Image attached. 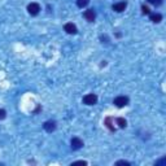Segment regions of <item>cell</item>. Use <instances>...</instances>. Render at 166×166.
<instances>
[{
	"mask_svg": "<svg viewBox=\"0 0 166 166\" xmlns=\"http://www.w3.org/2000/svg\"><path fill=\"white\" fill-rule=\"evenodd\" d=\"M128 101L130 100H128L127 96H118V97H115L113 100V104L117 108H123V106H126L128 104Z\"/></svg>",
	"mask_w": 166,
	"mask_h": 166,
	"instance_id": "6da1fadb",
	"label": "cell"
},
{
	"mask_svg": "<svg viewBox=\"0 0 166 166\" xmlns=\"http://www.w3.org/2000/svg\"><path fill=\"white\" fill-rule=\"evenodd\" d=\"M27 12H29V14H31V16H37L40 12V5L38 3H30L27 5Z\"/></svg>",
	"mask_w": 166,
	"mask_h": 166,
	"instance_id": "7a4b0ae2",
	"label": "cell"
},
{
	"mask_svg": "<svg viewBox=\"0 0 166 166\" xmlns=\"http://www.w3.org/2000/svg\"><path fill=\"white\" fill-rule=\"evenodd\" d=\"M83 103L86 105H95L97 103V96L95 93H88V95H86L83 97Z\"/></svg>",
	"mask_w": 166,
	"mask_h": 166,
	"instance_id": "3957f363",
	"label": "cell"
},
{
	"mask_svg": "<svg viewBox=\"0 0 166 166\" xmlns=\"http://www.w3.org/2000/svg\"><path fill=\"white\" fill-rule=\"evenodd\" d=\"M83 146H84V144H83V140H82V139H79V138H71V140H70V147H71V149H73V150L81 149Z\"/></svg>",
	"mask_w": 166,
	"mask_h": 166,
	"instance_id": "277c9868",
	"label": "cell"
},
{
	"mask_svg": "<svg viewBox=\"0 0 166 166\" xmlns=\"http://www.w3.org/2000/svg\"><path fill=\"white\" fill-rule=\"evenodd\" d=\"M83 17L87 20L88 22H93L95 18H96V13H95V11H93V9H87L83 13Z\"/></svg>",
	"mask_w": 166,
	"mask_h": 166,
	"instance_id": "5b68a950",
	"label": "cell"
},
{
	"mask_svg": "<svg viewBox=\"0 0 166 166\" xmlns=\"http://www.w3.org/2000/svg\"><path fill=\"white\" fill-rule=\"evenodd\" d=\"M43 127H44V130L47 132H52L56 130V122L55 121H47V122H44Z\"/></svg>",
	"mask_w": 166,
	"mask_h": 166,
	"instance_id": "8992f818",
	"label": "cell"
},
{
	"mask_svg": "<svg viewBox=\"0 0 166 166\" xmlns=\"http://www.w3.org/2000/svg\"><path fill=\"white\" fill-rule=\"evenodd\" d=\"M126 7H127L126 2H121V3H117V4L113 5V11L117 12V13H121V12H123L126 9Z\"/></svg>",
	"mask_w": 166,
	"mask_h": 166,
	"instance_id": "52a82bcc",
	"label": "cell"
},
{
	"mask_svg": "<svg viewBox=\"0 0 166 166\" xmlns=\"http://www.w3.org/2000/svg\"><path fill=\"white\" fill-rule=\"evenodd\" d=\"M64 29H65V31H66L68 34H77V31H78L77 26H75L74 24H71V22L66 24V25L64 26Z\"/></svg>",
	"mask_w": 166,
	"mask_h": 166,
	"instance_id": "ba28073f",
	"label": "cell"
},
{
	"mask_svg": "<svg viewBox=\"0 0 166 166\" xmlns=\"http://www.w3.org/2000/svg\"><path fill=\"white\" fill-rule=\"evenodd\" d=\"M149 18L155 24H158V22H161L162 21V16L160 13H149Z\"/></svg>",
	"mask_w": 166,
	"mask_h": 166,
	"instance_id": "9c48e42d",
	"label": "cell"
},
{
	"mask_svg": "<svg viewBox=\"0 0 166 166\" xmlns=\"http://www.w3.org/2000/svg\"><path fill=\"white\" fill-rule=\"evenodd\" d=\"M115 123L118 125L119 128H125L127 126V121L125 118H122V117H118V118H115Z\"/></svg>",
	"mask_w": 166,
	"mask_h": 166,
	"instance_id": "30bf717a",
	"label": "cell"
},
{
	"mask_svg": "<svg viewBox=\"0 0 166 166\" xmlns=\"http://www.w3.org/2000/svg\"><path fill=\"white\" fill-rule=\"evenodd\" d=\"M88 3H90V0H77V5L79 8H84Z\"/></svg>",
	"mask_w": 166,
	"mask_h": 166,
	"instance_id": "8fae6325",
	"label": "cell"
},
{
	"mask_svg": "<svg viewBox=\"0 0 166 166\" xmlns=\"http://www.w3.org/2000/svg\"><path fill=\"white\" fill-rule=\"evenodd\" d=\"M147 2L150 3V4H153L155 7H160L164 3V0H147Z\"/></svg>",
	"mask_w": 166,
	"mask_h": 166,
	"instance_id": "7c38bea8",
	"label": "cell"
},
{
	"mask_svg": "<svg viewBox=\"0 0 166 166\" xmlns=\"http://www.w3.org/2000/svg\"><path fill=\"white\" fill-rule=\"evenodd\" d=\"M141 12H143V14H149L150 13L149 8H148V7H146V5H141Z\"/></svg>",
	"mask_w": 166,
	"mask_h": 166,
	"instance_id": "4fadbf2b",
	"label": "cell"
},
{
	"mask_svg": "<svg viewBox=\"0 0 166 166\" xmlns=\"http://www.w3.org/2000/svg\"><path fill=\"white\" fill-rule=\"evenodd\" d=\"M7 117V112L4 109H0V119H4Z\"/></svg>",
	"mask_w": 166,
	"mask_h": 166,
	"instance_id": "5bb4252c",
	"label": "cell"
},
{
	"mask_svg": "<svg viewBox=\"0 0 166 166\" xmlns=\"http://www.w3.org/2000/svg\"><path fill=\"white\" fill-rule=\"evenodd\" d=\"M115 165H131V164H130L128 161H123V160H122V161H117V162H115Z\"/></svg>",
	"mask_w": 166,
	"mask_h": 166,
	"instance_id": "9a60e30c",
	"label": "cell"
},
{
	"mask_svg": "<svg viewBox=\"0 0 166 166\" xmlns=\"http://www.w3.org/2000/svg\"><path fill=\"white\" fill-rule=\"evenodd\" d=\"M165 164H166V158H165V157L162 158V160H160V161L156 162V165H165Z\"/></svg>",
	"mask_w": 166,
	"mask_h": 166,
	"instance_id": "2e32d148",
	"label": "cell"
},
{
	"mask_svg": "<svg viewBox=\"0 0 166 166\" xmlns=\"http://www.w3.org/2000/svg\"><path fill=\"white\" fill-rule=\"evenodd\" d=\"M77 164H81V165H87V162H86V161H75V162H73V165H77Z\"/></svg>",
	"mask_w": 166,
	"mask_h": 166,
	"instance_id": "e0dca14e",
	"label": "cell"
}]
</instances>
